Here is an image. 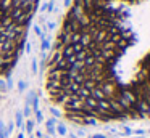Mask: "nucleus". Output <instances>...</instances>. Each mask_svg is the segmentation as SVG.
I'll use <instances>...</instances> for the list:
<instances>
[{
  "instance_id": "obj_1",
  "label": "nucleus",
  "mask_w": 150,
  "mask_h": 138,
  "mask_svg": "<svg viewBox=\"0 0 150 138\" xmlns=\"http://www.w3.org/2000/svg\"><path fill=\"white\" fill-rule=\"evenodd\" d=\"M45 90L78 124L150 119V0H73Z\"/></svg>"
},
{
  "instance_id": "obj_2",
  "label": "nucleus",
  "mask_w": 150,
  "mask_h": 138,
  "mask_svg": "<svg viewBox=\"0 0 150 138\" xmlns=\"http://www.w3.org/2000/svg\"><path fill=\"white\" fill-rule=\"evenodd\" d=\"M39 0H0V11H33Z\"/></svg>"
}]
</instances>
